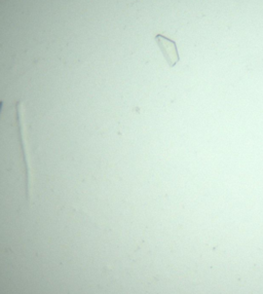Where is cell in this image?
<instances>
[{
	"instance_id": "obj_2",
	"label": "cell",
	"mask_w": 263,
	"mask_h": 294,
	"mask_svg": "<svg viewBox=\"0 0 263 294\" xmlns=\"http://www.w3.org/2000/svg\"><path fill=\"white\" fill-rule=\"evenodd\" d=\"M1 107H2V102H0V109H1Z\"/></svg>"
},
{
	"instance_id": "obj_1",
	"label": "cell",
	"mask_w": 263,
	"mask_h": 294,
	"mask_svg": "<svg viewBox=\"0 0 263 294\" xmlns=\"http://www.w3.org/2000/svg\"><path fill=\"white\" fill-rule=\"evenodd\" d=\"M155 40L157 45H159L161 50L163 51L164 57L166 58L167 64L170 65V67H174L179 62V55H178L177 46L175 44V41L167 38L161 34L156 35Z\"/></svg>"
}]
</instances>
